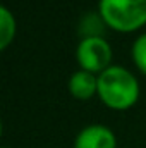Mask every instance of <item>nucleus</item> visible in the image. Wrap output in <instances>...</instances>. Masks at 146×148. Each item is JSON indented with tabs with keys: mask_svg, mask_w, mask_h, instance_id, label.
<instances>
[{
	"mask_svg": "<svg viewBox=\"0 0 146 148\" xmlns=\"http://www.w3.org/2000/svg\"><path fill=\"white\" fill-rule=\"evenodd\" d=\"M3 148H9V147H3Z\"/></svg>",
	"mask_w": 146,
	"mask_h": 148,
	"instance_id": "8",
	"label": "nucleus"
},
{
	"mask_svg": "<svg viewBox=\"0 0 146 148\" xmlns=\"http://www.w3.org/2000/svg\"><path fill=\"white\" fill-rule=\"evenodd\" d=\"M98 98L113 110H127L139 98V81L129 69L110 66L98 74Z\"/></svg>",
	"mask_w": 146,
	"mask_h": 148,
	"instance_id": "1",
	"label": "nucleus"
},
{
	"mask_svg": "<svg viewBox=\"0 0 146 148\" xmlns=\"http://www.w3.org/2000/svg\"><path fill=\"white\" fill-rule=\"evenodd\" d=\"M131 57H132L134 66L143 74H146V33L139 35L134 40L132 48H131Z\"/></svg>",
	"mask_w": 146,
	"mask_h": 148,
	"instance_id": "7",
	"label": "nucleus"
},
{
	"mask_svg": "<svg viewBox=\"0 0 146 148\" xmlns=\"http://www.w3.org/2000/svg\"><path fill=\"white\" fill-rule=\"evenodd\" d=\"M112 57H113L112 47L102 35L83 36L76 48V60L79 69L93 73L96 76L107 71L110 66H113Z\"/></svg>",
	"mask_w": 146,
	"mask_h": 148,
	"instance_id": "3",
	"label": "nucleus"
},
{
	"mask_svg": "<svg viewBox=\"0 0 146 148\" xmlns=\"http://www.w3.org/2000/svg\"><path fill=\"white\" fill-rule=\"evenodd\" d=\"M74 148H117V138L108 126L89 124L77 133Z\"/></svg>",
	"mask_w": 146,
	"mask_h": 148,
	"instance_id": "4",
	"label": "nucleus"
},
{
	"mask_svg": "<svg viewBox=\"0 0 146 148\" xmlns=\"http://www.w3.org/2000/svg\"><path fill=\"white\" fill-rule=\"evenodd\" d=\"M67 88L74 98L77 100H89L98 93V76L83 69H77L69 77Z\"/></svg>",
	"mask_w": 146,
	"mask_h": 148,
	"instance_id": "5",
	"label": "nucleus"
},
{
	"mask_svg": "<svg viewBox=\"0 0 146 148\" xmlns=\"http://www.w3.org/2000/svg\"><path fill=\"white\" fill-rule=\"evenodd\" d=\"M98 16L112 29L132 33L146 24V0H100Z\"/></svg>",
	"mask_w": 146,
	"mask_h": 148,
	"instance_id": "2",
	"label": "nucleus"
},
{
	"mask_svg": "<svg viewBox=\"0 0 146 148\" xmlns=\"http://www.w3.org/2000/svg\"><path fill=\"white\" fill-rule=\"evenodd\" d=\"M16 31H17V24L14 14L5 5H2L0 7V50H5L14 41Z\"/></svg>",
	"mask_w": 146,
	"mask_h": 148,
	"instance_id": "6",
	"label": "nucleus"
}]
</instances>
